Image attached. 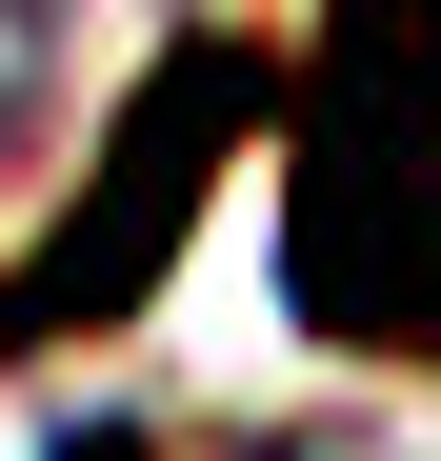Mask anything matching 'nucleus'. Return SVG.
<instances>
[{
    "mask_svg": "<svg viewBox=\"0 0 441 461\" xmlns=\"http://www.w3.org/2000/svg\"><path fill=\"white\" fill-rule=\"evenodd\" d=\"M281 301L361 361H441V0H321L281 101Z\"/></svg>",
    "mask_w": 441,
    "mask_h": 461,
    "instance_id": "1",
    "label": "nucleus"
},
{
    "mask_svg": "<svg viewBox=\"0 0 441 461\" xmlns=\"http://www.w3.org/2000/svg\"><path fill=\"white\" fill-rule=\"evenodd\" d=\"M261 121V60L241 41H181L161 81H140V121H121V161H101V201L60 221V241L0 281V341H81V321H121L140 281H161V241H181V201L220 181V140Z\"/></svg>",
    "mask_w": 441,
    "mask_h": 461,
    "instance_id": "2",
    "label": "nucleus"
},
{
    "mask_svg": "<svg viewBox=\"0 0 441 461\" xmlns=\"http://www.w3.org/2000/svg\"><path fill=\"white\" fill-rule=\"evenodd\" d=\"M40 101H60V0H0V181L40 161Z\"/></svg>",
    "mask_w": 441,
    "mask_h": 461,
    "instance_id": "3",
    "label": "nucleus"
}]
</instances>
